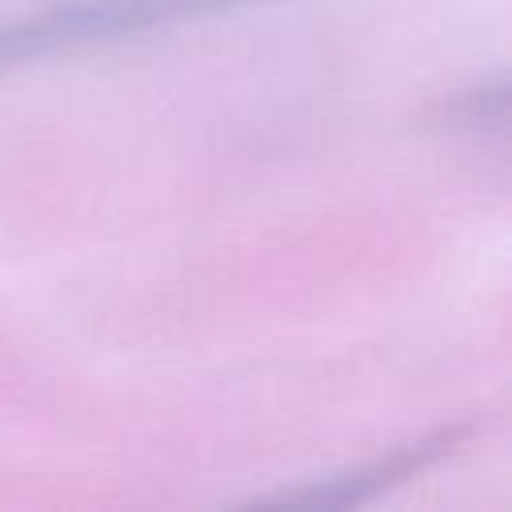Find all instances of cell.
I'll return each mask as SVG.
<instances>
[{"label":"cell","mask_w":512,"mask_h":512,"mask_svg":"<svg viewBox=\"0 0 512 512\" xmlns=\"http://www.w3.org/2000/svg\"><path fill=\"white\" fill-rule=\"evenodd\" d=\"M476 436V420H452L440 424L432 432H420L412 440H400L360 464L324 472V476H308L296 484H280L272 492H256L248 504H292V508H356L368 504L376 496H384L388 488L436 468L440 460L456 456L468 440Z\"/></svg>","instance_id":"obj_1"},{"label":"cell","mask_w":512,"mask_h":512,"mask_svg":"<svg viewBox=\"0 0 512 512\" xmlns=\"http://www.w3.org/2000/svg\"><path fill=\"white\" fill-rule=\"evenodd\" d=\"M428 132H440L448 140H464L476 148H504L508 140V76L492 72L480 76L448 96H440L424 112Z\"/></svg>","instance_id":"obj_3"},{"label":"cell","mask_w":512,"mask_h":512,"mask_svg":"<svg viewBox=\"0 0 512 512\" xmlns=\"http://www.w3.org/2000/svg\"><path fill=\"white\" fill-rule=\"evenodd\" d=\"M52 52H56V44H52V36L36 12L0 24V72L20 68V64L40 60V56H52Z\"/></svg>","instance_id":"obj_4"},{"label":"cell","mask_w":512,"mask_h":512,"mask_svg":"<svg viewBox=\"0 0 512 512\" xmlns=\"http://www.w3.org/2000/svg\"><path fill=\"white\" fill-rule=\"evenodd\" d=\"M276 0H44L36 16L56 40V52L136 40L148 32H168L180 24L260 8Z\"/></svg>","instance_id":"obj_2"}]
</instances>
